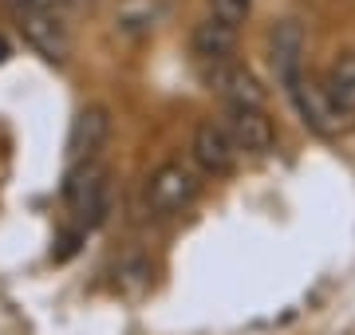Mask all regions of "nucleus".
I'll return each instance as SVG.
<instances>
[{"mask_svg": "<svg viewBox=\"0 0 355 335\" xmlns=\"http://www.w3.org/2000/svg\"><path fill=\"white\" fill-rule=\"evenodd\" d=\"M64 201H67L79 229H99L103 221H107V209H111V174H107V166H103L99 158L67 166Z\"/></svg>", "mask_w": 355, "mask_h": 335, "instance_id": "1", "label": "nucleus"}, {"mask_svg": "<svg viewBox=\"0 0 355 335\" xmlns=\"http://www.w3.org/2000/svg\"><path fill=\"white\" fill-rule=\"evenodd\" d=\"M198 194H202V181L186 162H162L146 178L142 209H146V217H178L198 201Z\"/></svg>", "mask_w": 355, "mask_h": 335, "instance_id": "2", "label": "nucleus"}, {"mask_svg": "<svg viewBox=\"0 0 355 335\" xmlns=\"http://www.w3.org/2000/svg\"><path fill=\"white\" fill-rule=\"evenodd\" d=\"M284 95L292 99V107H296V115H300V123H304L312 134H320V138H336L343 127V111L336 103H331V95L324 83H316V79L308 75V71H300V75L292 79L288 87H284Z\"/></svg>", "mask_w": 355, "mask_h": 335, "instance_id": "3", "label": "nucleus"}, {"mask_svg": "<svg viewBox=\"0 0 355 335\" xmlns=\"http://www.w3.org/2000/svg\"><path fill=\"white\" fill-rule=\"evenodd\" d=\"M190 154H193V162H198L202 174H209V178H229V174L237 170V162H241V146L233 142L225 123L205 118V123H198V130H193Z\"/></svg>", "mask_w": 355, "mask_h": 335, "instance_id": "4", "label": "nucleus"}, {"mask_svg": "<svg viewBox=\"0 0 355 335\" xmlns=\"http://www.w3.org/2000/svg\"><path fill=\"white\" fill-rule=\"evenodd\" d=\"M202 83L209 91H217L225 107H265V87L257 83V75L249 67H241L237 60H214V64H198Z\"/></svg>", "mask_w": 355, "mask_h": 335, "instance_id": "5", "label": "nucleus"}, {"mask_svg": "<svg viewBox=\"0 0 355 335\" xmlns=\"http://www.w3.org/2000/svg\"><path fill=\"white\" fill-rule=\"evenodd\" d=\"M16 28L32 52H40L51 64H64L71 55V32H67V16L60 12H24L16 16Z\"/></svg>", "mask_w": 355, "mask_h": 335, "instance_id": "6", "label": "nucleus"}, {"mask_svg": "<svg viewBox=\"0 0 355 335\" xmlns=\"http://www.w3.org/2000/svg\"><path fill=\"white\" fill-rule=\"evenodd\" d=\"M225 127L241 146V154L265 158L277 150V127L265 115V107H225Z\"/></svg>", "mask_w": 355, "mask_h": 335, "instance_id": "7", "label": "nucleus"}, {"mask_svg": "<svg viewBox=\"0 0 355 335\" xmlns=\"http://www.w3.org/2000/svg\"><path fill=\"white\" fill-rule=\"evenodd\" d=\"M268 64L272 75L280 79V87H288L292 79L304 71V28L296 20H280L268 32Z\"/></svg>", "mask_w": 355, "mask_h": 335, "instance_id": "8", "label": "nucleus"}, {"mask_svg": "<svg viewBox=\"0 0 355 335\" xmlns=\"http://www.w3.org/2000/svg\"><path fill=\"white\" fill-rule=\"evenodd\" d=\"M107 138H111V115H107V107L79 111L76 123H71V134H67V166L95 162Z\"/></svg>", "mask_w": 355, "mask_h": 335, "instance_id": "9", "label": "nucleus"}, {"mask_svg": "<svg viewBox=\"0 0 355 335\" xmlns=\"http://www.w3.org/2000/svg\"><path fill=\"white\" fill-rule=\"evenodd\" d=\"M190 52L198 64H214V60H233L237 52V24H225V20H202V24L190 32Z\"/></svg>", "mask_w": 355, "mask_h": 335, "instance_id": "10", "label": "nucleus"}, {"mask_svg": "<svg viewBox=\"0 0 355 335\" xmlns=\"http://www.w3.org/2000/svg\"><path fill=\"white\" fill-rule=\"evenodd\" d=\"M324 87H328L331 103L340 107L343 115H355V52H340L331 60Z\"/></svg>", "mask_w": 355, "mask_h": 335, "instance_id": "11", "label": "nucleus"}, {"mask_svg": "<svg viewBox=\"0 0 355 335\" xmlns=\"http://www.w3.org/2000/svg\"><path fill=\"white\" fill-rule=\"evenodd\" d=\"M91 0H4V8L12 16H24V12H79V8H87Z\"/></svg>", "mask_w": 355, "mask_h": 335, "instance_id": "12", "label": "nucleus"}, {"mask_svg": "<svg viewBox=\"0 0 355 335\" xmlns=\"http://www.w3.org/2000/svg\"><path fill=\"white\" fill-rule=\"evenodd\" d=\"M205 4H209V16L225 20V24H237V28L253 12V0H205Z\"/></svg>", "mask_w": 355, "mask_h": 335, "instance_id": "13", "label": "nucleus"}, {"mask_svg": "<svg viewBox=\"0 0 355 335\" xmlns=\"http://www.w3.org/2000/svg\"><path fill=\"white\" fill-rule=\"evenodd\" d=\"M4 60H8V44H4V39H0V64H4Z\"/></svg>", "mask_w": 355, "mask_h": 335, "instance_id": "14", "label": "nucleus"}]
</instances>
